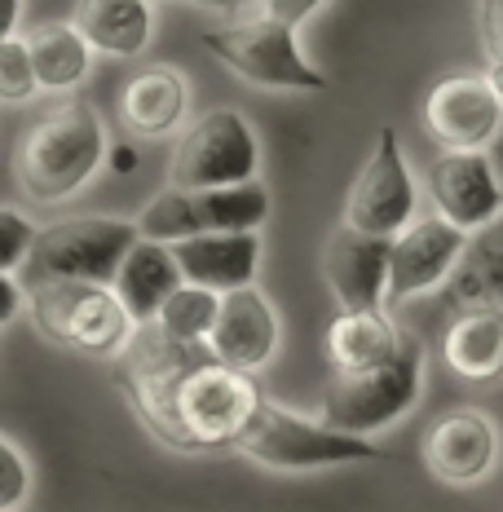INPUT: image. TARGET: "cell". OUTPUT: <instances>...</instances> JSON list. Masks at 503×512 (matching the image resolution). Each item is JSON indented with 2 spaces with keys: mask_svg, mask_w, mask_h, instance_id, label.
Listing matches in <instances>:
<instances>
[{
  "mask_svg": "<svg viewBox=\"0 0 503 512\" xmlns=\"http://www.w3.org/2000/svg\"><path fill=\"white\" fill-rule=\"evenodd\" d=\"M261 173V142L243 111L217 106L199 115L181 133L173 164H168V186L181 190H212V186H239Z\"/></svg>",
  "mask_w": 503,
  "mask_h": 512,
  "instance_id": "9",
  "label": "cell"
},
{
  "mask_svg": "<svg viewBox=\"0 0 503 512\" xmlns=\"http://www.w3.org/2000/svg\"><path fill=\"white\" fill-rule=\"evenodd\" d=\"M442 358L459 380H503V309H464L442 336Z\"/></svg>",
  "mask_w": 503,
  "mask_h": 512,
  "instance_id": "21",
  "label": "cell"
},
{
  "mask_svg": "<svg viewBox=\"0 0 503 512\" xmlns=\"http://www.w3.org/2000/svg\"><path fill=\"white\" fill-rule=\"evenodd\" d=\"M424 393V345L415 332H402L398 354L367 371H331L323 393V424L353 437L384 433L411 415Z\"/></svg>",
  "mask_w": 503,
  "mask_h": 512,
  "instance_id": "3",
  "label": "cell"
},
{
  "mask_svg": "<svg viewBox=\"0 0 503 512\" xmlns=\"http://www.w3.org/2000/svg\"><path fill=\"white\" fill-rule=\"evenodd\" d=\"M102 168H111L115 177H133L137 173V146L133 142H106Z\"/></svg>",
  "mask_w": 503,
  "mask_h": 512,
  "instance_id": "32",
  "label": "cell"
},
{
  "mask_svg": "<svg viewBox=\"0 0 503 512\" xmlns=\"http://www.w3.org/2000/svg\"><path fill=\"white\" fill-rule=\"evenodd\" d=\"M486 84L499 93V102H503V58H490V67H486Z\"/></svg>",
  "mask_w": 503,
  "mask_h": 512,
  "instance_id": "35",
  "label": "cell"
},
{
  "mask_svg": "<svg viewBox=\"0 0 503 512\" xmlns=\"http://www.w3.org/2000/svg\"><path fill=\"white\" fill-rule=\"evenodd\" d=\"M234 451L248 455L261 468H274V473H318V468L384 460V451L371 446V437L340 433L323 420H305V415L278 407V402H265V398Z\"/></svg>",
  "mask_w": 503,
  "mask_h": 512,
  "instance_id": "5",
  "label": "cell"
},
{
  "mask_svg": "<svg viewBox=\"0 0 503 512\" xmlns=\"http://www.w3.org/2000/svg\"><path fill=\"white\" fill-rule=\"evenodd\" d=\"M27 309V292L14 274H0V327H9Z\"/></svg>",
  "mask_w": 503,
  "mask_h": 512,
  "instance_id": "31",
  "label": "cell"
},
{
  "mask_svg": "<svg viewBox=\"0 0 503 512\" xmlns=\"http://www.w3.org/2000/svg\"><path fill=\"white\" fill-rule=\"evenodd\" d=\"M278 336H283V327H278L274 305L265 301V292H256V283H252V287H239V292L221 296L217 323H212V336H208V354L256 376L261 367L274 362Z\"/></svg>",
  "mask_w": 503,
  "mask_h": 512,
  "instance_id": "16",
  "label": "cell"
},
{
  "mask_svg": "<svg viewBox=\"0 0 503 512\" xmlns=\"http://www.w3.org/2000/svg\"><path fill=\"white\" fill-rule=\"evenodd\" d=\"M499 460V424L481 407L446 411L424 433V464L446 486H477Z\"/></svg>",
  "mask_w": 503,
  "mask_h": 512,
  "instance_id": "14",
  "label": "cell"
},
{
  "mask_svg": "<svg viewBox=\"0 0 503 512\" xmlns=\"http://www.w3.org/2000/svg\"><path fill=\"white\" fill-rule=\"evenodd\" d=\"M181 265V279L226 296L256 283L261 270V230H230V234H190L168 243Z\"/></svg>",
  "mask_w": 503,
  "mask_h": 512,
  "instance_id": "17",
  "label": "cell"
},
{
  "mask_svg": "<svg viewBox=\"0 0 503 512\" xmlns=\"http://www.w3.org/2000/svg\"><path fill=\"white\" fill-rule=\"evenodd\" d=\"M186 5H199V9H217V14H230V18H243V14H256L265 0H186Z\"/></svg>",
  "mask_w": 503,
  "mask_h": 512,
  "instance_id": "33",
  "label": "cell"
},
{
  "mask_svg": "<svg viewBox=\"0 0 503 512\" xmlns=\"http://www.w3.org/2000/svg\"><path fill=\"white\" fill-rule=\"evenodd\" d=\"M490 164H495V173H499V186H503V128H499V137H495V142H490Z\"/></svg>",
  "mask_w": 503,
  "mask_h": 512,
  "instance_id": "36",
  "label": "cell"
},
{
  "mask_svg": "<svg viewBox=\"0 0 503 512\" xmlns=\"http://www.w3.org/2000/svg\"><path fill=\"white\" fill-rule=\"evenodd\" d=\"M27 309L40 336L84 358H120L133 340V318L106 283H31Z\"/></svg>",
  "mask_w": 503,
  "mask_h": 512,
  "instance_id": "6",
  "label": "cell"
},
{
  "mask_svg": "<svg viewBox=\"0 0 503 512\" xmlns=\"http://www.w3.org/2000/svg\"><path fill=\"white\" fill-rule=\"evenodd\" d=\"M327 0H265V14H274L278 23H287V27H301V23H309V18L323 9Z\"/></svg>",
  "mask_w": 503,
  "mask_h": 512,
  "instance_id": "30",
  "label": "cell"
},
{
  "mask_svg": "<svg viewBox=\"0 0 503 512\" xmlns=\"http://www.w3.org/2000/svg\"><path fill=\"white\" fill-rule=\"evenodd\" d=\"M203 49L230 76L252 84V89H270V93H327L331 89V80L305 58L296 27L278 23L265 9L234 18L230 27L203 31Z\"/></svg>",
  "mask_w": 503,
  "mask_h": 512,
  "instance_id": "4",
  "label": "cell"
},
{
  "mask_svg": "<svg viewBox=\"0 0 503 512\" xmlns=\"http://www.w3.org/2000/svg\"><path fill=\"white\" fill-rule=\"evenodd\" d=\"M402 332L384 309H340L327 327L331 371H367L398 354Z\"/></svg>",
  "mask_w": 503,
  "mask_h": 512,
  "instance_id": "22",
  "label": "cell"
},
{
  "mask_svg": "<svg viewBox=\"0 0 503 512\" xmlns=\"http://www.w3.org/2000/svg\"><path fill=\"white\" fill-rule=\"evenodd\" d=\"M106 159V128L89 102H62L23 133L14 151L18 190L31 204H62L80 195Z\"/></svg>",
  "mask_w": 503,
  "mask_h": 512,
  "instance_id": "2",
  "label": "cell"
},
{
  "mask_svg": "<svg viewBox=\"0 0 503 512\" xmlns=\"http://www.w3.org/2000/svg\"><path fill=\"white\" fill-rule=\"evenodd\" d=\"M71 23L80 27V36L89 40L93 53L137 58L155 36V9L151 0H76Z\"/></svg>",
  "mask_w": 503,
  "mask_h": 512,
  "instance_id": "20",
  "label": "cell"
},
{
  "mask_svg": "<svg viewBox=\"0 0 503 512\" xmlns=\"http://www.w3.org/2000/svg\"><path fill=\"white\" fill-rule=\"evenodd\" d=\"M36 93H40V80H36V67H31L27 40L5 36L0 40V102L18 106V102H31Z\"/></svg>",
  "mask_w": 503,
  "mask_h": 512,
  "instance_id": "26",
  "label": "cell"
},
{
  "mask_svg": "<svg viewBox=\"0 0 503 512\" xmlns=\"http://www.w3.org/2000/svg\"><path fill=\"white\" fill-rule=\"evenodd\" d=\"M142 239L137 221L128 217H71L53 221L36 234L23 274L27 283H106L111 287L115 270L128 256V248Z\"/></svg>",
  "mask_w": 503,
  "mask_h": 512,
  "instance_id": "7",
  "label": "cell"
},
{
  "mask_svg": "<svg viewBox=\"0 0 503 512\" xmlns=\"http://www.w3.org/2000/svg\"><path fill=\"white\" fill-rule=\"evenodd\" d=\"M40 226L18 208H0V274H23Z\"/></svg>",
  "mask_w": 503,
  "mask_h": 512,
  "instance_id": "27",
  "label": "cell"
},
{
  "mask_svg": "<svg viewBox=\"0 0 503 512\" xmlns=\"http://www.w3.org/2000/svg\"><path fill=\"white\" fill-rule=\"evenodd\" d=\"M31 499V464L9 437H0V512H18Z\"/></svg>",
  "mask_w": 503,
  "mask_h": 512,
  "instance_id": "28",
  "label": "cell"
},
{
  "mask_svg": "<svg viewBox=\"0 0 503 512\" xmlns=\"http://www.w3.org/2000/svg\"><path fill=\"white\" fill-rule=\"evenodd\" d=\"M473 234L451 226L446 217H415L389 252V296L384 305H406L415 296H428L451 283L455 265L464 261V248Z\"/></svg>",
  "mask_w": 503,
  "mask_h": 512,
  "instance_id": "12",
  "label": "cell"
},
{
  "mask_svg": "<svg viewBox=\"0 0 503 512\" xmlns=\"http://www.w3.org/2000/svg\"><path fill=\"white\" fill-rule=\"evenodd\" d=\"M18 14H23V0H0V40L14 36Z\"/></svg>",
  "mask_w": 503,
  "mask_h": 512,
  "instance_id": "34",
  "label": "cell"
},
{
  "mask_svg": "<svg viewBox=\"0 0 503 512\" xmlns=\"http://www.w3.org/2000/svg\"><path fill=\"white\" fill-rule=\"evenodd\" d=\"M181 283L186 279H181V265H177L173 248H168V243H155V239H137L120 261V270H115L111 292L120 296V305L128 309L133 327H146L159 318L164 301Z\"/></svg>",
  "mask_w": 503,
  "mask_h": 512,
  "instance_id": "18",
  "label": "cell"
},
{
  "mask_svg": "<svg viewBox=\"0 0 503 512\" xmlns=\"http://www.w3.org/2000/svg\"><path fill=\"white\" fill-rule=\"evenodd\" d=\"M424 128L442 151H490L503 128V102L477 71L437 80L424 98Z\"/></svg>",
  "mask_w": 503,
  "mask_h": 512,
  "instance_id": "11",
  "label": "cell"
},
{
  "mask_svg": "<svg viewBox=\"0 0 503 512\" xmlns=\"http://www.w3.org/2000/svg\"><path fill=\"white\" fill-rule=\"evenodd\" d=\"M27 49H31V67H36V80L45 93H71L89 76L93 49H89V40L80 36L76 23L36 27L27 36Z\"/></svg>",
  "mask_w": 503,
  "mask_h": 512,
  "instance_id": "24",
  "label": "cell"
},
{
  "mask_svg": "<svg viewBox=\"0 0 503 512\" xmlns=\"http://www.w3.org/2000/svg\"><path fill=\"white\" fill-rule=\"evenodd\" d=\"M217 309H221L217 292L195 287V283H181L177 292L164 301V309H159L155 327L168 340H181V345H208L212 323H217Z\"/></svg>",
  "mask_w": 503,
  "mask_h": 512,
  "instance_id": "25",
  "label": "cell"
},
{
  "mask_svg": "<svg viewBox=\"0 0 503 512\" xmlns=\"http://www.w3.org/2000/svg\"><path fill=\"white\" fill-rule=\"evenodd\" d=\"M190 111V84L173 67H146L124 84L120 93V120L137 137H168L186 124Z\"/></svg>",
  "mask_w": 503,
  "mask_h": 512,
  "instance_id": "19",
  "label": "cell"
},
{
  "mask_svg": "<svg viewBox=\"0 0 503 512\" xmlns=\"http://www.w3.org/2000/svg\"><path fill=\"white\" fill-rule=\"evenodd\" d=\"M120 389L137 420L173 451H234L261 407L248 371L212 358L208 345L168 340L155 323L137 327L120 354Z\"/></svg>",
  "mask_w": 503,
  "mask_h": 512,
  "instance_id": "1",
  "label": "cell"
},
{
  "mask_svg": "<svg viewBox=\"0 0 503 512\" xmlns=\"http://www.w3.org/2000/svg\"><path fill=\"white\" fill-rule=\"evenodd\" d=\"M389 252L393 239L362 234L340 221L323 248V274L340 309H384L389 296Z\"/></svg>",
  "mask_w": 503,
  "mask_h": 512,
  "instance_id": "15",
  "label": "cell"
},
{
  "mask_svg": "<svg viewBox=\"0 0 503 512\" xmlns=\"http://www.w3.org/2000/svg\"><path fill=\"white\" fill-rule=\"evenodd\" d=\"M451 309H503V212L486 230H477L464 248V261L455 265L446 283Z\"/></svg>",
  "mask_w": 503,
  "mask_h": 512,
  "instance_id": "23",
  "label": "cell"
},
{
  "mask_svg": "<svg viewBox=\"0 0 503 512\" xmlns=\"http://www.w3.org/2000/svg\"><path fill=\"white\" fill-rule=\"evenodd\" d=\"M270 221V190L261 181H239V186H212V190H181L164 186L137 217L142 239L177 243L190 234H230V230H261Z\"/></svg>",
  "mask_w": 503,
  "mask_h": 512,
  "instance_id": "8",
  "label": "cell"
},
{
  "mask_svg": "<svg viewBox=\"0 0 503 512\" xmlns=\"http://www.w3.org/2000/svg\"><path fill=\"white\" fill-rule=\"evenodd\" d=\"M477 27L490 58H503V0H477Z\"/></svg>",
  "mask_w": 503,
  "mask_h": 512,
  "instance_id": "29",
  "label": "cell"
},
{
  "mask_svg": "<svg viewBox=\"0 0 503 512\" xmlns=\"http://www.w3.org/2000/svg\"><path fill=\"white\" fill-rule=\"evenodd\" d=\"M420 208V190H415L406 151L389 124L376 133L367 164L358 168L345 199V226L362 234H380V239H398V234L415 221Z\"/></svg>",
  "mask_w": 503,
  "mask_h": 512,
  "instance_id": "10",
  "label": "cell"
},
{
  "mask_svg": "<svg viewBox=\"0 0 503 512\" xmlns=\"http://www.w3.org/2000/svg\"><path fill=\"white\" fill-rule=\"evenodd\" d=\"M428 195L437 217L464 234L486 230L503 212V186L486 151H442L428 168Z\"/></svg>",
  "mask_w": 503,
  "mask_h": 512,
  "instance_id": "13",
  "label": "cell"
}]
</instances>
